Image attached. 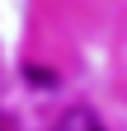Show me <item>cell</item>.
Here are the masks:
<instances>
[{
    "mask_svg": "<svg viewBox=\"0 0 127 131\" xmlns=\"http://www.w3.org/2000/svg\"><path fill=\"white\" fill-rule=\"evenodd\" d=\"M52 131H104V122L94 117L89 108H66V112L57 117V126H52Z\"/></svg>",
    "mask_w": 127,
    "mask_h": 131,
    "instance_id": "obj_1",
    "label": "cell"
}]
</instances>
